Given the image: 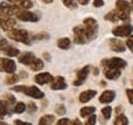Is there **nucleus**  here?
Instances as JSON below:
<instances>
[{
    "mask_svg": "<svg viewBox=\"0 0 133 125\" xmlns=\"http://www.w3.org/2000/svg\"><path fill=\"white\" fill-rule=\"evenodd\" d=\"M65 106L63 105V104H59V105L56 106V114L58 115H64L65 114Z\"/></svg>",
    "mask_w": 133,
    "mask_h": 125,
    "instance_id": "nucleus-35",
    "label": "nucleus"
},
{
    "mask_svg": "<svg viewBox=\"0 0 133 125\" xmlns=\"http://www.w3.org/2000/svg\"><path fill=\"white\" fill-rule=\"evenodd\" d=\"M4 99L3 100L8 104V105H11V104H15V102H16V99H15V97L12 96V94H5L4 97H3Z\"/></svg>",
    "mask_w": 133,
    "mask_h": 125,
    "instance_id": "nucleus-32",
    "label": "nucleus"
},
{
    "mask_svg": "<svg viewBox=\"0 0 133 125\" xmlns=\"http://www.w3.org/2000/svg\"><path fill=\"white\" fill-rule=\"evenodd\" d=\"M66 82L65 79L62 77V76H56L53 77L52 82H51V89L53 91H63V89H66Z\"/></svg>",
    "mask_w": 133,
    "mask_h": 125,
    "instance_id": "nucleus-11",
    "label": "nucleus"
},
{
    "mask_svg": "<svg viewBox=\"0 0 133 125\" xmlns=\"http://www.w3.org/2000/svg\"><path fill=\"white\" fill-rule=\"evenodd\" d=\"M19 79H20V77L17 76V74H10L9 77H6V79H5V83L11 86V84H15V83L17 82Z\"/></svg>",
    "mask_w": 133,
    "mask_h": 125,
    "instance_id": "nucleus-31",
    "label": "nucleus"
},
{
    "mask_svg": "<svg viewBox=\"0 0 133 125\" xmlns=\"http://www.w3.org/2000/svg\"><path fill=\"white\" fill-rule=\"evenodd\" d=\"M43 57L46 58L47 61H51V56H49V53H43Z\"/></svg>",
    "mask_w": 133,
    "mask_h": 125,
    "instance_id": "nucleus-47",
    "label": "nucleus"
},
{
    "mask_svg": "<svg viewBox=\"0 0 133 125\" xmlns=\"http://www.w3.org/2000/svg\"><path fill=\"white\" fill-rule=\"evenodd\" d=\"M76 1H78L79 4H81V5H88L90 0H76Z\"/></svg>",
    "mask_w": 133,
    "mask_h": 125,
    "instance_id": "nucleus-43",
    "label": "nucleus"
},
{
    "mask_svg": "<svg viewBox=\"0 0 133 125\" xmlns=\"http://www.w3.org/2000/svg\"><path fill=\"white\" fill-rule=\"evenodd\" d=\"M126 45H127V47L131 50V52L133 53V35L128 36V39H127V41H126Z\"/></svg>",
    "mask_w": 133,
    "mask_h": 125,
    "instance_id": "nucleus-37",
    "label": "nucleus"
},
{
    "mask_svg": "<svg viewBox=\"0 0 133 125\" xmlns=\"http://www.w3.org/2000/svg\"><path fill=\"white\" fill-rule=\"evenodd\" d=\"M26 110V104H25L24 102H17L14 106V113L16 114H22L24 111Z\"/></svg>",
    "mask_w": 133,
    "mask_h": 125,
    "instance_id": "nucleus-27",
    "label": "nucleus"
},
{
    "mask_svg": "<svg viewBox=\"0 0 133 125\" xmlns=\"http://www.w3.org/2000/svg\"><path fill=\"white\" fill-rule=\"evenodd\" d=\"M97 73H99V71H97V69L95 68V69H94V74H97Z\"/></svg>",
    "mask_w": 133,
    "mask_h": 125,
    "instance_id": "nucleus-51",
    "label": "nucleus"
},
{
    "mask_svg": "<svg viewBox=\"0 0 133 125\" xmlns=\"http://www.w3.org/2000/svg\"><path fill=\"white\" fill-rule=\"evenodd\" d=\"M90 69H91L90 66H85V67L81 68L80 71H78V73H76V78L74 79L73 84H74V86H81V84L86 81V78H88V76H89Z\"/></svg>",
    "mask_w": 133,
    "mask_h": 125,
    "instance_id": "nucleus-9",
    "label": "nucleus"
},
{
    "mask_svg": "<svg viewBox=\"0 0 133 125\" xmlns=\"http://www.w3.org/2000/svg\"><path fill=\"white\" fill-rule=\"evenodd\" d=\"M14 125H32L31 123H27V121H22V120H15Z\"/></svg>",
    "mask_w": 133,
    "mask_h": 125,
    "instance_id": "nucleus-42",
    "label": "nucleus"
},
{
    "mask_svg": "<svg viewBox=\"0 0 133 125\" xmlns=\"http://www.w3.org/2000/svg\"><path fill=\"white\" fill-rule=\"evenodd\" d=\"M15 25H16V21H15V19H11V17H8V19L4 21V24L1 25V27H3V30L4 31H11V30L15 27Z\"/></svg>",
    "mask_w": 133,
    "mask_h": 125,
    "instance_id": "nucleus-22",
    "label": "nucleus"
},
{
    "mask_svg": "<svg viewBox=\"0 0 133 125\" xmlns=\"http://www.w3.org/2000/svg\"><path fill=\"white\" fill-rule=\"evenodd\" d=\"M41 1H42V3H44V4H51L53 0H41Z\"/></svg>",
    "mask_w": 133,
    "mask_h": 125,
    "instance_id": "nucleus-48",
    "label": "nucleus"
},
{
    "mask_svg": "<svg viewBox=\"0 0 133 125\" xmlns=\"http://www.w3.org/2000/svg\"><path fill=\"white\" fill-rule=\"evenodd\" d=\"M0 125H9V124H6V123H4V121L0 120Z\"/></svg>",
    "mask_w": 133,
    "mask_h": 125,
    "instance_id": "nucleus-50",
    "label": "nucleus"
},
{
    "mask_svg": "<svg viewBox=\"0 0 133 125\" xmlns=\"http://www.w3.org/2000/svg\"><path fill=\"white\" fill-rule=\"evenodd\" d=\"M96 108L95 106H84L80 109V116L81 118H88V116L95 114Z\"/></svg>",
    "mask_w": 133,
    "mask_h": 125,
    "instance_id": "nucleus-21",
    "label": "nucleus"
},
{
    "mask_svg": "<svg viewBox=\"0 0 133 125\" xmlns=\"http://www.w3.org/2000/svg\"><path fill=\"white\" fill-rule=\"evenodd\" d=\"M26 110L29 111V113H36L37 111V105L33 102H30L29 104L26 105Z\"/></svg>",
    "mask_w": 133,
    "mask_h": 125,
    "instance_id": "nucleus-34",
    "label": "nucleus"
},
{
    "mask_svg": "<svg viewBox=\"0 0 133 125\" xmlns=\"http://www.w3.org/2000/svg\"><path fill=\"white\" fill-rule=\"evenodd\" d=\"M131 4L126 0H117L116 1V10H118L123 14H131Z\"/></svg>",
    "mask_w": 133,
    "mask_h": 125,
    "instance_id": "nucleus-15",
    "label": "nucleus"
},
{
    "mask_svg": "<svg viewBox=\"0 0 133 125\" xmlns=\"http://www.w3.org/2000/svg\"><path fill=\"white\" fill-rule=\"evenodd\" d=\"M19 1H21V0H8V3H10V4H14V5H16Z\"/></svg>",
    "mask_w": 133,
    "mask_h": 125,
    "instance_id": "nucleus-46",
    "label": "nucleus"
},
{
    "mask_svg": "<svg viewBox=\"0 0 133 125\" xmlns=\"http://www.w3.org/2000/svg\"><path fill=\"white\" fill-rule=\"evenodd\" d=\"M16 17L21 20V21H25V22H37L39 20L37 14H35L32 11H29V10H20L16 14Z\"/></svg>",
    "mask_w": 133,
    "mask_h": 125,
    "instance_id": "nucleus-6",
    "label": "nucleus"
},
{
    "mask_svg": "<svg viewBox=\"0 0 133 125\" xmlns=\"http://www.w3.org/2000/svg\"><path fill=\"white\" fill-rule=\"evenodd\" d=\"M30 68H31L32 71H41V69L43 68V61L36 57V59L30 64Z\"/></svg>",
    "mask_w": 133,
    "mask_h": 125,
    "instance_id": "nucleus-25",
    "label": "nucleus"
},
{
    "mask_svg": "<svg viewBox=\"0 0 133 125\" xmlns=\"http://www.w3.org/2000/svg\"><path fill=\"white\" fill-rule=\"evenodd\" d=\"M5 46H8V41H6V39H4V37H0V48L3 50Z\"/></svg>",
    "mask_w": 133,
    "mask_h": 125,
    "instance_id": "nucleus-41",
    "label": "nucleus"
},
{
    "mask_svg": "<svg viewBox=\"0 0 133 125\" xmlns=\"http://www.w3.org/2000/svg\"><path fill=\"white\" fill-rule=\"evenodd\" d=\"M70 45H71V41L68 37H62V39H59L57 41V46L61 50H68L70 47Z\"/></svg>",
    "mask_w": 133,
    "mask_h": 125,
    "instance_id": "nucleus-23",
    "label": "nucleus"
},
{
    "mask_svg": "<svg viewBox=\"0 0 133 125\" xmlns=\"http://www.w3.org/2000/svg\"><path fill=\"white\" fill-rule=\"evenodd\" d=\"M104 0H94V6L95 8H101V6H104Z\"/></svg>",
    "mask_w": 133,
    "mask_h": 125,
    "instance_id": "nucleus-40",
    "label": "nucleus"
},
{
    "mask_svg": "<svg viewBox=\"0 0 133 125\" xmlns=\"http://www.w3.org/2000/svg\"><path fill=\"white\" fill-rule=\"evenodd\" d=\"M96 94H97V92L94 91V89L84 91L80 96H79V102H80V103H88V102H90L92 98H95Z\"/></svg>",
    "mask_w": 133,
    "mask_h": 125,
    "instance_id": "nucleus-16",
    "label": "nucleus"
},
{
    "mask_svg": "<svg viewBox=\"0 0 133 125\" xmlns=\"http://www.w3.org/2000/svg\"><path fill=\"white\" fill-rule=\"evenodd\" d=\"M20 11V9L14 4H10L8 1H3L0 3V14L6 16V17H10V16H16V14Z\"/></svg>",
    "mask_w": 133,
    "mask_h": 125,
    "instance_id": "nucleus-4",
    "label": "nucleus"
},
{
    "mask_svg": "<svg viewBox=\"0 0 133 125\" xmlns=\"http://www.w3.org/2000/svg\"><path fill=\"white\" fill-rule=\"evenodd\" d=\"M16 6H17L20 10H27V9H31V8H32L33 3L31 0H21V1H19V3L16 4Z\"/></svg>",
    "mask_w": 133,
    "mask_h": 125,
    "instance_id": "nucleus-24",
    "label": "nucleus"
},
{
    "mask_svg": "<svg viewBox=\"0 0 133 125\" xmlns=\"http://www.w3.org/2000/svg\"><path fill=\"white\" fill-rule=\"evenodd\" d=\"M16 71V62L11 58H0V72L14 74Z\"/></svg>",
    "mask_w": 133,
    "mask_h": 125,
    "instance_id": "nucleus-5",
    "label": "nucleus"
},
{
    "mask_svg": "<svg viewBox=\"0 0 133 125\" xmlns=\"http://www.w3.org/2000/svg\"><path fill=\"white\" fill-rule=\"evenodd\" d=\"M114 125H128V118L123 114H118L117 118L115 119Z\"/></svg>",
    "mask_w": 133,
    "mask_h": 125,
    "instance_id": "nucleus-26",
    "label": "nucleus"
},
{
    "mask_svg": "<svg viewBox=\"0 0 133 125\" xmlns=\"http://www.w3.org/2000/svg\"><path fill=\"white\" fill-rule=\"evenodd\" d=\"M52 74L48 72H42V73H38V74H36L35 76V82L37 83V84H41V86H43V84H47V83H51L52 82Z\"/></svg>",
    "mask_w": 133,
    "mask_h": 125,
    "instance_id": "nucleus-12",
    "label": "nucleus"
},
{
    "mask_svg": "<svg viewBox=\"0 0 133 125\" xmlns=\"http://www.w3.org/2000/svg\"><path fill=\"white\" fill-rule=\"evenodd\" d=\"M131 8H132V9H133V0H132V4H131Z\"/></svg>",
    "mask_w": 133,
    "mask_h": 125,
    "instance_id": "nucleus-52",
    "label": "nucleus"
},
{
    "mask_svg": "<svg viewBox=\"0 0 133 125\" xmlns=\"http://www.w3.org/2000/svg\"><path fill=\"white\" fill-rule=\"evenodd\" d=\"M63 4L69 9H76V0H62Z\"/></svg>",
    "mask_w": 133,
    "mask_h": 125,
    "instance_id": "nucleus-33",
    "label": "nucleus"
},
{
    "mask_svg": "<svg viewBox=\"0 0 133 125\" xmlns=\"http://www.w3.org/2000/svg\"><path fill=\"white\" fill-rule=\"evenodd\" d=\"M95 124H96V115L95 114L88 116V119L85 120V125H95Z\"/></svg>",
    "mask_w": 133,
    "mask_h": 125,
    "instance_id": "nucleus-36",
    "label": "nucleus"
},
{
    "mask_svg": "<svg viewBox=\"0 0 133 125\" xmlns=\"http://www.w3.org/2000/svg\"><path fill=\"white\" fill-rule=\"evenodd\" d=\"M115 97H116V93L114 91H105L101 93L99 102L102 103V104H109V103H111L115 99Z\"/></svg>",
    "mask_w": 133,
    "mask_h": 125,
    "instance_id": "nucleus-14",
    "label": "nucleus"
},
{
    "mask_svg": "<svg viewBox=\"0 0 133 125\" xmlns=\"http://www.w3.org/2000/svg\"><path fill=\"white\" fill-rule=\"evenodd\" d=\"M6 19H8L6 16H4V15H1V14H0V26H1L3 24H4V21H5Z\"/></svg>",
    "mask_w": 133,
    "mask_h": 125,
    "instance_id": "nucleus-44",
    "label": "nucleus"
},
{
    "mask_svg": "<svg viewBox=\"0 0 133 125\" xmlns=\"http://www.w3.org/2000/svg\"><path fill=\"white\" fill-rule=\"evenodd\" d=\"M9 113V105L4 100H0V119H3Z\"/></svg>",
    "mask_w": 133,
    "mask_h": 125,
    "instance_id": "nucleus-28",
    "label": "nucleus"
},
{
    "mask_svg": "<svg viewBox=\"0 0 133 125\" xmlns=\"http://www.w3.org/2000/svg\"><path fill=\"white\" fill-rule=\"evenodd\" d=\"M121 110H122V106H117V108H116V113H117V114L121 113Z\"/></svg>",
    "mask_w": 133,
    "mask_h": 125,
    "instance_id": "nucleus-49",
    "label": "nucleus"
},
{
    "mask_svg": "<svg viewBox=\"0 0 133 125\" xmlns=\"http://www.w3.org/2000/svg\"><path fill=\"white\" fill-rule=\"evenodd\" d=\"M133 32V26L132 25H121L112 29V34L115 36H118V37H128L131 36Z\"/></svg>",
    "mask_w": 133,
    "mask_h": 125,
    "instance_id": "nucleus-8",
    "label": "nucleus"
},
{
    "mask_svg": "<svg viewBox=\"0 0 133 125\" xmlns=\"http://www.w3.org/2000/svg\"><path fill=\"white\" fill-rule=\"evenodd\" d=\"M71 125H83V124L80 123V120H79V119H75V120L71 121Z\"/></svg>",
    "mask_w": 133,
    "mask_h": 125,
    "instance_id": "nucleus-45",
    "label": "nucleus"
},
{
    "mask_svg": "<svg viewBox=\"0 0 133 125\" xmlns=\"http://www.w3.org/2000/svg\"><path fill=\"white\" fill-rule=\"evenodd\" d=\"M24 94L31 97L33 99H43L44 98V93H43L39 88H37L36 86H30V87H24V91H22Z\"/></svg>",
    "mask_w": 133,
    "mask_h": 125,
    "instance_id": "nucleus-7",
    "label": "nucleus"
},
{
    "mask_svg": "<svg viewBox=\"0 0 133 125\" xmlns=\"http://www.w3.org/2000/svg\"><path fill=\"white\" fill-rule=\"evenodd\" d=\"M105 76L107 79H111V81H115L121 76V69H117V68H107L105 71Z\"/></svg>",
    "mask_w": 133,
    "mask_h": 125,
    "instance_id": "nucleus-18",
    "label": "nucleus"
},
{
    "mask_svg": "<svg viewBox=\"0 0 133 125\" xmlns=\"http://www.w3.org/2000/svg\"><path fill=\"white\" fill-rule=\"evenodd\" d=\"M97 21L92 17H85L83 21V25H78L73 29L74 34V42L78 45L90 42L91 40L96 39L97 36Z\"/></svg>",
    "mask_w": 133,
    "mask_h": 125,
    "instance_id": "nucleus-1",
    "label": "nucleus"
},
{
    "mask_svg": "<svg viewBox=\"0 0 133 125\" xmlns=\"http://www.w3.org/2000/svg\"><path fill=\"white\" fill-rule=\"evenodd\" d=\"M33 40H36V41H42V40H48L49 39V34L47 32H38V34L33 35L32 36Z\"/></svg>",
    "mask_w": 133,
    "mask_h": 125,
    "instance_id": "nucleus-30",
    "label": "nucleus"
},
{
    "mask_svg": "<svg viewBox=\"0 0 133 125\" xmlns=\"http://www.w3.org/2000/svg\"><path fill=\"white\" fill-rule=\"evenodd\" d=\"M54 116L52 114H46V115L41 116V119L38 121V125H52L54 123Z\"/></svg>",
    "mask_w": 133,
    "mask_h": 125,
    "instance_id": "nucleus-20",
    "label": "nucleus"
},
{
    "mask_svg": "<svg viewBox=\"0 0 133 125\" xmlns=\"http://www.w3.org/2000/svg\"><path fill=\"white\" fill-rule=\"evenodd\" d=\"M35 59H36V56L32 52H25L19 56V62L25 64V66H30Z\"/></svg>",
    "mask_w": 133,
    "mask_h": 125,
    "instance_id": "nucleus-17",
    "label": "nucleus"
},
{
    "mask_svg": "<svg viewBox=\"0 0 133 125\" xmlns=\"http://www.w3.org/2000/svg\"><path fill=\"white\" fill-rule=\"evenodd\" d=\"M101 114H102V116L105 118V120H109L110 118H111V114H112V108L111 106H105V108H102V110H101Z\"/></svg>",
    "mask_w": 133,
    "mask_h": 125,
    "instance_id": "nucleus-29",
    "label": "nucleus"
},
{
    "mask_svg": "<svg viewBox=\"0 0 133 125\" xmlns=\"http://www.w3.org/2000/svg\"><path fill=\"white\" fill-rule=\"evenodd\" d=\"M3 51H4V53L6 56H9V57H16V56L20 55V51L16 47H14V46H5V47L3 48Z\"/></svg>",
    "mask_w": 133,
    "mask_h": 125,
    "instance_id": "nucleus-19",
    "label": "nucleus"
},
{
    "mask_svg": "<svg viewBox=\"0 0 133 125\" xmlns=\"http://www.w3.org/2000/svg\"><path fill=\"white\" fill-rule=\"evenodd\" d=\"M8 37L11 40H14V41H17V42L26 43V45H30V43H31L29 32H27L26 30H22V29H12L11 31L8 32Z\"/></svg>",
    "mask_w": 133,
    "mask_h": 125,
    "instance_id": "nucleus-2",
    "label": "nucleus"
},
{
    "mask_svg": "<svg viewBox=\"0 0 133 125\" xmlns=\"http://www.w3.org/2000/svg\"><path fill=\"white\" fill-rule=\"evenodd\" d=\"M126 94H127L129 104H133V88L132 89H127V91H126Z\"/></svg>",
    "mask_w": 133,
    "mask_h": 125,
    "instance_id": "nucleus-39",
    "label": "nucleus"
},
{
    "mask_svg": "<svg viewBox=\"0 0 133 125\" xmlns=\"http://www.w3.org/2000/svg\"><path fill=\"white\" fill-rule=\"evenodd\" d=\"M56 125H71V121L69 119H66V118H62V119H59L57 121Z\"/></svg>",
    "mask_w": 133,
    "mask_h": 125,
    "instance_id": "nucleus-38",
    "label": "nucleus"
},
{
    "mask_svg": "<svg viewBox=\"0 0 133 125\" xmlns=\"http://www.w3.org/2000/svg\"><path fill=\"white\" fill-rule=\"evenodd\" d=\"M110 48L112 50V51H115V52H124V50H126V47H124V43L121 41V40H117V39H111L110 40Z\"/></svg>",
    "mask_w": 133,
    "mask_h": 125,
    "instance_id": "nucleus-13",
    "label": "nucleus"
},
{
    "mask_svg": "<svg viewBox=\"0 0 133 125\" xmlns=\"http://www.w3.org/2000/svg\"><path fill=\"white\" fill-rule=\"evenodd\" d=\"M105 19L107 20V21H118V20H129V15L128 14H123V13H121L118 10H112V11H110L109 14L105 15Z\"/></svg>",
    "mask_w": 133,
    "mask_h": 125,
    "instance_id": "nucleus-10",
    "label": "nucleus"
},
{
    "mask_svg": "<svg viewBox=\"0 0 133 125\" xmlns=\"http://www.w3.org/2000/svg\"><path fill=\"white\" fill-rule=\"evenodd\" d=\"M102 67L107 68H117V69H122L127 66V62L119 57H112V58H105L101 61Z\"/></svg>",
    "mask_w": 133,
    "mask_h": 125,
    "instance_id": "nucleus-3",
    "label": "nucleus"
}]
</instances>
